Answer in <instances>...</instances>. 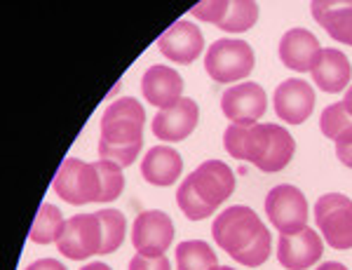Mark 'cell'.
<instances>
[{"label": "cell", "instance_id": "1", "mask_svg": "<svg viewBox=\"0 0 352 270\" xmlns=\"http://www.w3.org/2000/svg\"><path fill=\"white\" fill-rule=\"evenodd\" d=\"M223 148L235 160L252 162L261 172L275 174L292 162L296 144L282 125L235 122L223 132Z\"/></svg>", "mask_w": 352, "mask_h": 270}, {"label": "cell", "instance_id": "2", "mask_svg": "<svg viewBox=\"0 0 352 270\" xmlns=\"http://www.w3.org/2000/svg\"><path fill=\"white\" fill-rule=\"evenodd\" d=\"M212 235L223 251L247 268H258L270 256V233L258 214L244 205L228 207L214 218Z\"/></svg>", "mask_w": 352, "mask_h": 270}, {"label": "cell", "instance_id": "3", "mask_svg": "<svg viewBox=\"0 0 352 270\" xmlns=\"http://www.w3.org/2000/svg\"><path fill=\"white\" fill-rule=\"evenodd\" d=\"M144 122L146 111L136 99L124 97L113 101L101 115V160H111L120 167L134 165L141 144H144Z\"/></svg>", "mask_w": 352, "mask_h": 270}, {"label": "cell", "instance_id": "4", "mask_svg": "<svg viewBox=\"0 0 352 270\" xmlns=\"http://www.w3.org/2000/svg\"><path fill=\"white\" fill-rule=\"evenodd\" d=\"M235 190V174L226 162L207 160L186 177L176 190V202L190 221L212 216Z\"/></svg>", "mask_w": 352, "mask_h": 270}, {"label": "cell", "instance_id": "5", "mask_svg": "<svg viewBox=\"0 0 352 270\" xmlns=\"http://www.w3.org/2000/svg\"><path fill=\"white\" fill-rule=\"evenodd\" d=\"M54 193L68 205H87V202H101L104 185L96 165H89L78 157H66L59 167L52 183Z\"/></svg>", "mask_w": 352, "mask_h": 270}, {"label": "cell", "instance_id": "6", "mask_svg": "<svg viewBox=\"0 0 352 270\" xmlns=\"http://www.w3.org/2000/svg\"><path fill=\"white\" fill-rule=\"evenodd\" d=\"M254 49L244 41H221L209 45L204 52V71L217 82H237L254 71Z\"/></svg>", "mask_w": 352, "mask_h": 270}, {"label": "cell", "instance_id": "7", "mask_svg": "<svg viewBox=\"0 0 352 270\" xmlns=\"http://www.w3.org/2000/svg\"><path fill=\"white\" fill-rule=\"evenodd\" d=\"M315 223L333 249H352V200L348 195H322L315 205Z\"/></svg>", "mask_w": 352, "mask_h": 270}, {"label": "cell", "instance_id": "8", "mask_svg": "<svg viewBox=\"0 0 352 270\" xmlns=\"http://www.w3.org/2000/svg\"><path fill=\"white\" fill-rule=\"evenodd\" d=\"M190 14L219 26L221 31L244 33L258 21V5L254 0H204L192 5Z\"/></svg>", "mask_w": 352, "mask_h": 270}, {"label": "cell", "instance_id": "9", "mask_svg": "<svg viewBox=\"0 0 352 270\" xmlns=\"http://www.w3.org/2000/svg\"><path fill=\"white\" fill-rule=\"evenodd\" d=\"M104 245V230H101L99 214H78L68 218L59 242V254L73 261H85L89 256L101 254Z\"/></svg>", "mask_w": 352, "mask_h": 270}, {"label": "cell", "instance_id": "10", "mask_svg": "<svg viewBox=\"0 0 352 270\" xmlns=\"http://www.w3.org/2000/svg\"><path fill=\"white\" fill-rule=\"evenodd\" d=\"M265 214L280 235H292L308 223V202L296 185L280 183L265 195Z\"/></svg>", "mask_w": 352, "mask_h": 270}, {"label": "cell", "instance_id": "11", "mask_svg": "<svg viewBox=\"0 0 352 270\" xmlns=\"http://www.w3.org/2000/svg\"><path fill=\"white\" fill-rule=\"evenodd\" d=\"M174 240V223L160 210L141 212L134 218L132 245L141 256H162Z\"/></svg>", "mask_w": 352, "mask_h": 270}, {"label": "cell", "instance_id": "12", "mask_svg": "<svg viewBox=\"0 0 352 270\" xmlns=\"http://www.w3.org/2000/svg\"><path fill=\"white\" fill-rule=\"evenodd\" d=\"M268 109L265 89L258 82H237L228 87L221 97V111L228 120L235 122H256Z\"/></svg>", "mask_w": 352, "mask_h": 270}, {"label": "cell", "instance_id": "13", "mask_svg": "<svg viewBox=\"0 0 352 270\" xmlns=\"http://www.w3.org/2000/svg\"><path fill=\"white\" fill-rule=\"evenodd\" d=\"M157 49L174 64H192L204 49V38L195 24L179 19L157 38Z\"/></svg>", "mask_w": 352, "mask_h": 270}, {"label": "cell", "instance_id": "14", "mask_svg": "<svg viewBox=\"0 0 352 270\" xmlns=\"http://www.w3.org/2000/svg\"><path fill=\"white\" fill-rule=\"evenodd\" d=\"M200 120V109L197 104L188 97H184L176 106L157 111V115L153 117V134L160 142H184L192 134V129L197 127Z\"/></svg>", "mask_w": 352, "mask_h": 270}, {"label": "cell", "instance_id": "15", "mask_svg": "<svg viewBox=\"0 0 352 270\" xmlns=\"http://www.w3.org/2000/svg\"><path fill=\"white\" fill-rule=\"evenodd\" d=\"M322 251H324L322 238L308 226L298 233L282 235L280 245H277V258L287 270H305L315 266L322 258Z\"/></svg>", "mask_w": 352, "mask_h": 270}, {"label": "cell", "instance_id": "16", "mask_svg": "<svg viewBox=\"0 0 352 270\" xmlns=\"http://www.w3.org/2000/svg\"><path fill=\"white\" fill-rule=\"evenodd\" d=\"M315 109V89L300 78H289L275 89V113L287 125L305 122Z\"/></svg>", "mask_w": 352, "mask_h": 270}, {"label": "cell", "instance_id": "17", "mask_svg": "<svg viewBox=\"0 0 352 270\" xmlns=\"http://www.w3.org/2000/svg\"><path fill=\"white\" fill-rule=\"evenodd\" d=\"M141 89H144L146 101L162 111L169 109V106H176L184 99L181 97V92H184V78L179 76L176 69L155 64L141 78Z\"/></svg>", "mask_w": 352, "mask_h": 270}, {"label": "cell", "instance_id": "18", "mask_svg": "<svg viewBox=\"0 0 352 270\" xmlns=\"http://www.w3.org/2000/svg\"><path fill=\"white\" fill-rule=\"evenodd\" d=\"M312 80L322 92L338 94L340 89H348V82L352 78V66L345 52L333 47H322L320 57L312 66Z\"/></svg>", "mask_w": 352, "mask_h": 270}, {"label": "cell", "instance_id": "19", "mask_svg": "<svg viewBox=\"0 0 352 270\" xmlns=\"http://www.w3.org/2000/svg\"><path fill=\"white\" fill-rule=\"evenodd\" d=\"M320 52V41L308 29H292L280 41V59L289 71H312Z\"/></svg>", "mask_w": 352, "mask_h": 270}, {"label": "cell", "instance_id": "20", "mask_svg": "<svg viewBox=\"0 0 352 270\" xmlns=\"http://www.w3.org/2000/svg\"><path fill=\"white\" fill-rule=\"evenodd\" d=\"M312 16L333 41L352 47V3H333V0H315L310 5Z\"/></svg>", "mask_w": 352, "mask_h": 270}, {"label": "cell", "instance_id": "21", "mask_svg": "<svg viewBox=\"0 0 352 270\" xmlns=\"http://www.w3.org/2000/svg\"><path fill=\"white\" fill-rule=\"evenodd\" d=\"M184 162L172 146H153L141 160V174L153 185H172L181 177Z\"/></svg>", "mask_w": 352, "mask_h": 270}, {"label": "cell", "instance_id": "22", "mask_svg": "<svg viewBox=\"0 0 352 270\" xmlns=\"http://www.w3.org/2000/svg\"><path fill=\"white\" fill-rule=\"evenodd\" d=\"M219 258L202 240H188L176 247V270H214Z\"/></svg>", "mask_w": 352, "mask_h": 270}, {"label": "cell", "instance_id": "23", "mask_svg": "<svg viewBox=\"0 0 352 270\" xmlns=\"http://www.w3.org/2000/svg\"><path fill=\"white\" fill-rule=\"evenodd\" d=\"M64 226L66 221L61 216V212L54 205L45 202L41 212L36 214V221H33L28 238H31V242H36V245H52V242H59L61 233H64Z\"/></svg>", "mask_w": 352, "mask_h": 270}, {"label": "cell", "instance_id": "24", "mask_svg": "<svg viewBox=\"0 0 352 270\" xmlns=\"http://www.w3.org/2000/svg\"><path fill=\"white\" fill-rule=\"evenodd\" d=\"M101 230H104V245H101V254H111L122 245L124 230H127V221L118 210H101Z\"/></svg>", "mask_w": 352, "mask_h": 270}, {"label": "cell", "instance_id": "25", "mask_svg": "<svg viewBox=\"0 0 352 270\" xmlns=\"http://www.w3.org/2000/svg\"><path fill=\"white\" fill-rule=\"evenodd\" d=\"M96 170H99L101 177V185H104V195H101V202H111L118 200L124 188V177H122V167L116 165L111 160H99L94 162Z\"/></svg>", "mask_w": 352, "mask_h": 270}, {"label": "cell", "instance_id": "26", "mask_svg": "<svg viewBox=\"0 0 352 270\" xmlns=\"http://www.w3.org/2000/svg\"><path fill=\"white\" fill-rule=\"evenodd\" d=\"M348 127H352V117L348 115V111L343 109V104H331L322 111L320 117V129L327 139H336L345 132Z\"/></svg>", "mask_w": 352, "mask_h": 270}, {"label": "cell", "instance_id": "27", "mask_svg": "<svg viewBox=\"0 0 352 270\" xmlns=\"http://www.w3.org/2000/svg\"><path fill=\"white\" fill-rule=\"evenodd\" d=\"M129 270H172L167 256H141L136 254L129 261Z\"/></svg>", "mask_w": 352, "mask_h": 270}, {"label": "cell", "instance_id": "28", "mask_svg": "<svg viewBox=\"0 0 352 270\" xmlns=\"http://www.w3.org/2000/svg\"><path fill=\"white\" fill-rule=\"evenodd\" d=\"M336 155L345 167H350L352 170V127H348L336 139Z\"/></svg>", "mask_w": 352, "mask_h": 270}, {"label": "cell", "instance_id": "29", "mask_svg": "<svg viewBox=\"0 0 352 270\" xmlns=\"http://www.w3.org/2000/svg\"><path fill=\"white\" fill-rule=\"evenodd\" d=\"M26 270H66L56 258H41V261H33Z\"/></svg>", "mask_w": 352, "mask_h": 270}, {"label": "cell", "instance_id": "30", "mask_svg": "<svg viewBox=\"0 0 352 270\" xmlns=\"http://www.w3.org/2000/svg\"><path fill=\"white\" fill-rule=\"evenodd\" d=\"M340 104H343V109L348 111V115L352 117V85L345 89V97H343V101H340Z\"/></svg>", "mask_w": 352, "mask_h": 270}, {"label": "cell", "instance_id": "31", "mask_svg": "<svg viewBox=\"0 0 352 270\" xmlns=\"http://www.w3.org/2000/svg\"><path fill=\"white\" fill-rule=\"evenodd\" d=\"M315 270H348L343 266V263H336V261H327V263H322V266H317Z\"/></svg>", "mask_w": 352, "mask_h": 270}, {"label": "cell", "instance_id": "32", "mask_svg": "<svg viewBox=\"0 0 352 270\" xmlns=\"http://www.w3.org/2000/svg\"><path fill=\"white\" fill-rule=\"evenodd\" d=\"M80 270H111V266H106V263H89V266H85V268H80Z\"/></svg>", "mask_w": 352, "mask_h": 270}, {"label": "cell", "instance_id": "33", "mask_svg": "<svg viewBox=\"0 0 352 270\" xmlns=\"http://www.w3.org/2000/svg\"><path fill=\"white\" fill-rule=\"evenodd\" d=\"M214 270H235V268H228V266H217Z\"/></svg>", "mask_w": 352, "mask_h": 270}]
</instances>
